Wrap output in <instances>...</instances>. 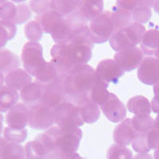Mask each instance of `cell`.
Listing matches in <instances>:
<instances>
[{
    "label": "cell",
    "mask_w": 159,
    "mask_h": 159,
    "mask_svg": "<svg viewBox=\"0 0 159 159\" xmlns=\"http://www.w3.org/2000/svg\"><path fill=\"white\" fill-rule=\"evenodd\" d=\"M93 43L88 25L76 27L64 44L51 48V62L68 74L81 65H87L93 57Z\"/></svg>",
    "instance_id": "6da1fadb"
},
{
    "label": "cell",
    "mask_w": 159,
    "mask_h": 159,
    "mask_svg": "<svg viewBox=\"0 0 159 159\" xmlns=\"http://www.w3.org/2000/svg\"><path fill=\"white\" fill-rule=\"evenodd\" d=\"M24 148L26 159H46L50 154L46 147L36 139L26 143Z\"/></svg>",
    "instance_id": "f546056e"
},
{
    "label": "cell",
    "mask_w": 159,
    "mask_h": 159,
    "mask_svg": "<svg viewBox=\"0 0 159 159\" xmlns=\"http://www.w3.org/2000/svg\"><path fill=\"white\" fill-rule=\"evenodd\" d=\"M137 2H138V0H119V1H116V5L120 8H123L132 12L133 9L136 7Z\"/></svg>",
    "instance_id": "60d3db41"
},
{
    "label": "cell",
    "mask_w": 159,
    "mask_h": 159,
    "mask_svg": "<svg viewBox=\"0 0 159 159\" xmlns=\"http://www.w3.org/2000/svg\"><path fill=\"white\" fill-rule=\"evenodd\" d=\"M76 13L84 23L92 22L93 19H96L103 13V1L102 0L80 1V5Z\"/></svg>",
    "instance_id": "9a60e30c"
},
{
    "label": "cell",
    "mask_w": 159,
    "mask_h": 159,
    "mask_svg": "<svg viewBox=\"0 0 159 159\" xmlns=\"http://www.w3.org/2000/svg\"><path fill=\"white\" fill-rule=\"evenodd\" d=\"M29 126L36 130H45L51 128L55 123L54 111L39 102L29 107Z\"/></svg>",
    "instance_id": "ba28073f"
},
{
    "label": "cell",
    "mask_w": 159,
    "mask_h": 159,
    "mask_svg": "<svg viewBox=\"0 0 159 159\" xmlns=\"http://www.w3.org/2000/svg\"><path fill=\"white\" fill-rule=\"evenodd\" d=\"M64 17L61 16L59 13L55 11H49L47 13H44L42 15H38L36 17V21L41 25L43 32L52 34L58 25L64 21Z\"/></svg>",
    "instance_id": "7402d4cb"
},
{
    "label": "cell",
    "mask_w": 159,
    "mask_h": 159,
    "mask_svg": "<svg viewBox=\"0 0 159 159\" xmlns=\"http://www.w3.org/2000/svg\"><path fill=\"white\" fill-rule=\"evenodd\" d=\"M17 14V5L13 1H2L0 4V19L4 21H14Z\"/></svg>",
    "instance_id": "e575fe53"
},
{
    "label": "cell",
    "mask_w": 159,
    "mask_h": 159,
    "mask_svg": "<svg viewBox=\"0 0 159 159\" xmlns=\"http://www.w3.org/2000/svg\"><path fill=\"white\" fill-rule=\"evenodd\" d=\"M30 109L24 103H17L7 112L5 121L9 127L15 129H24L29 123Z\"/></svg>",
    "instance_id": "4fadbf2b"
},
{
    "label": "cell",
    "mask_w": 159,
    "mask_h": 159,
    "mask_svg": "<svg viewBox=\"0 0 159 159\" xmlns=\"http://www.w3.org/2000/svg\"><path fill=\"white\" fill-rule=\"evenodd\" d=\"M89 31L93 44H102L109 41L113 35L114 25L111 19V10L104 11L102 15L89 22Z\"/></svg>",
    "instance_id": "8992f818"
},
{
    "label": "cell",
    "mask_w": 159,
    "mask_h": 159,
    "mask_svg": "<svg viewBox=\"0 0 159 159\" xmlns=\"http://www.w3.org/2000/svg\"><path fill=\"white\" fill-rule=\"evenodd\" d=\"M131 144L133 150L137 153H148L151 150L147 143V133H137Z\"/></svg>",
    "instance_id": "74e56055"
},
{
    "label": "cell",
    "mask_w": 159,
    "mask_h": 159,
    "mask_svg": "<svg viewBox=\"0 0 159 159\" xmlns=\"http://www.w3.org/2000/svg\"><path fill=\"white\" fill-rule=\"evenodd\" d=\"M4 83H5V77L3 73L0 72V91L4 88Z\"/></svg>",
    "instance_id": "7dc6e473"
},
{
    "label": "cell",
    "mask_w": 159,
    "mask_h": 159,
    "mask_svg": "<svg viewBox=\"0 0 159 159\" xmlns=\"http://www.w3.org/2000/svg\"><path fill=\"white\" fill-rule=\"evenodd\" d=\"M107 87L108 84H106L103 81H102L101 79L98 77L96 83H94L93 87L91 91V93H89V99L94 102L98 106H102V104L106 102L108 98H109V93L107 91Z\"/></svg>",
    "instance_id": "83f0119b"
},
{
    "label": "cell",
    "mask_w": 159,
    "mask_h": 159,
    "mask_svg": "<svg viewBox=\"0 0 159 159\" xmlns=\"http://www.w3.org/2000/svg\"><path fill=\"white\" fill-rule=\"evenodd\" d=\"M1 159H26L25 148L21 144L10 143L5 149Z\"/></svg>",
    "instance_id": "d590c367"
},
{
    "label": "cell",
    "mask_w": 159,
    "mask_h": 159,
    "mask_svg": "<svg viewBox=\"0 0 159 159\" xmlns=\"http://www.w3.org/2000/svg\"><path fill=\"white\" fill-rule=\"evenodd\" d=\"M140 49L147 57L155 56L159 51V30L150 29L145 32L140 43Z\"/></svg>",
    "instance_id": "d6986e66"
},
{
    "label": "cell",
    "mask_w": 159,
    "mask_h": 159,
    "mask_svg": "<svg viewBox=\"0 0 159 159\" xmlns=\"http://www.w3.org/2000/svg\"><path fill=\"white\" fill-rule=\"evenodd\" d=\"M102 111L109 121L111 122H121L126 117V107L122 102L116 96L111 93L107 101L101 107Z\"/></svg>",
    "instance_id": "7c38bea8"
},
{
    "label": "cell",
    "mask_w": 159,
    "mask_h": 159,
    "mask_svg": "<svg viewBox=\"0 0 159 159\" xmlns=\"http://www.w3.org/2000/svg\"><path fill=\"white\" fill-rule=\"evenodd\" d=\"M9 40H12V39L10 37L9 33L7 32V30L3 26L1 21H0V50L3 47H5V45L7 44Z\"/></svg>",
    "instance_id": "b9f144b4"
},
{
    "label": "cell",
    "mask_w": 159,
    "mask_h": 159,
    "mask_svg": "<svg viewBox=\"0 0 159 159\" xmlns=\"http://www.w3.org/2000/svg\"><path fill=\"white\" fill-rule=\"evenodd\" d=\"M20 60L18 56L7 49L0 50V72L9 74L19 69Z\"/></svg>",
    "instance_id": "484cf974"
},
{
    "label": "cell",
    "mask_w": 159,
    "mask_h": 159,
    "mask_svg": "<svg viewBox=\"0 0 159 159\" xmlns=\"http://www.w3.org/2000/svg\"><path fill=\"white\" fill-rule=\"evenodd\" d=\"M154 127L159 128V113L157 114L156 118H154Z\"/></svg>",
    "instance_id": "f907efd6"
},
{
    "label": "cell",
    "mask_w": 159,
    "mask_h": 159,
    "mask_svg": "<svg viewBox=\"0 0 159 159\" xmlns=\"http://www.w3.org/2000/svg\"><path fill=\"white\" fill-rule=\"evenodd\" d=\"M62 84H57L48 88H44L43 96L40 102L55 111L65 102H67L66 96H65V93L62 88Z\"/></svg>",
    "instance_id": "e0dca14e"
},
{
    "label": "cell",
    "mask_w": 159,
    "mask_h": 159,
    "mask_svg": "<svg viewBox=\"0 0 159 159\" xmlns=\"http://www.w3.org/2000/svg\"><path fill=\"white\" fill-rule=\"evenodd\" d=\"M0 21H1V20H0Z\"/></svg>",
    "instance_id": "11a10c76"
},
{
    "label": "cell",
    "mask_w": 159,
    "mask_h": 159,
    "mask_svg": "<svg viewBox=\"0 0 159 159\" xmlns=\"http://www.w3.org/2000/svg\"><path fill=\"white\" fill-rule=\"evenodd\" d=\"M3 121H4V116L2 113H0V137H1V133L3 132Z\"/></svg>",
    "instance_id": "c3c4849f"
},
{
    "label": "cell",
    "mask_w": 159,
    "mask_h": 159,
    "mask_svg": "<svg viewBox=\"0 0 159 159\" xmlns=\"http://www.w3.org/2000/svg\"><path fill=\"white\" fill-rule=\"evenodd\" d=\"M32 76L29 75L24 69H17L15 71L7 74L6 77H5L6 87L12 89L16 92H21L25 87L32 84Z\"/></svg>",
    "instance_id": "ac0fdd59"
},
{
    "label": "cell",
    "mask_w": 159,
    "mask_h": 159,
    "mask_svg": "<svg viewBox=\"0 0 159 159\" xmlns=\"http://www.w3.org/2000/svg\"><path fill=\"white\" fill-rule=\"evenodd\" d=\"M19 98L20 94L18 92L8 87H4L0 91V113L8 112L18 103Z\"/></svg>",
    "instance_id": "4316f807"
},
{
    "label": "cell",
    "mask_w": 159,
    "mask_h": 159,
    "mask_svg": "<svg viewBox=\"0 0 159 159\" xmlns=\"http://www.w3.org/2000/svg\"><path fill=\"white\" fill-rule=\"evenodd\" d=\"M98 79L96 70L89 65H81L69 72L62 84L67 102L76 106L89 99V93Z\"/></svg>",
    "instance_id": "7a4b0ae2"
},
{
    "label": "cell",
    "mask_w": 159,
    "mask_h": 159,
    "mask_svg": "<svg viewBox=\"0 0 159 159\" xmlns=\"http://www.w3.org/2000/svg\"><path fill=\"white\" fill-rule=\"evenodd\" d=\"M147 143L150 149L159 148V128L153 127L147 132Z\"/></svg>",
    "instance_id": "ab89813d"
},
{
    "label": "cell",
    "mask_w": 159,
    "mask_h": 159,
    "mask_svg": "<svg viewBox=\"0 0 159 159\" xmlns=\"http://www.w3.org/2000/svg\"><path fill=\"white\" fill-rule=\"evenodd\" d=\"M153 92H154V97H159V82H157L153 86Z\"/></svg>",
    "instance_id": "bcb514c9"
},
{
    "label": "cell",
    "mask_w": 159,
    "mask_h": 159,
    "mask_svg": "<svg viewBox=\"0 0 159 159\" xmlns=\"http://www.w3.org/2000/svg\"><path fill=\"white\" fill-rule=\"evenodd\" d=\"M153 1L150 0H138L136 7L132 11V21L138 24H145L151 18Z\"/></svg>",
    "instance_id": "603a6c76"
},
{
    "label": "cell",
    "mask_w": 159,
    "mask_h": 159,
    "mask_svg": "<svg viewBox=\"0 0 159 159\" xmlns=\"http://www.w3.org/2000/svg\"><path fill=\"white\" fill-rule=\"evenodd\" d=\"M111 15L114 25V31L116 32L126 28L132 23V12L118 7L116 5H114L111 10Z\"/></svg>",
    "instance_id": "44dd1931"
},
{
    "label": "cell",
    "mask_w": 159,
    "mask_h": 159,
    "mask_svg": "<svg viewBox=\"0 0 159 159\" xmlns=\"http://www.w3.org/2000/svg\"><path fill=\"white\" fill-rule=\"evenodd\" d=\"M55 124L60 127H80L84 120L78 106L73 102H65L54 111Z\"/></svg>",
    "instance_id": "52a82bcc"
},
{
    "label": "cell",
    "mask_w": 159,
    "mask_h": 159,
    "mask_svg": "<svg viewBox=\"0 0 159 159\" xmlns=\"http://www.w3.org/2000/svg\"><path fill=\"white\" fill-rule=\"evenodd\" d=\"M137 77L142 84L154 86L159 82V61L155 57H145L137 68Z\"/></svg>",
    "instance_id": "30bf717a"
},
{
    "label": "cell",
    "mask_w": 159,
    "mask_h": 159,
    "mask_svg": "<svg viewBox=\"0 0 159 159\" xmlns=\"http://www.w3.org/2000/svg\"><path fill=\"white\" fill-rule=\"evenodd\" d=\"M137 131L132 125L131 118H125L122 120L113 130V141L122 146H127L131 144L137 135Z\"/></svg>",
    "instance_id": "2e32d148"
},
{
    "label": "cell",
    "mask_w": 159,
    "mask_h": 159,
    "mask_svg": "<svg viewBox=\"0 0 159 159\" xmlns=\"http://www.w3.org/2000/svg\"><path fill=\"white\" fill-rule=\"evenodd\" d=\"M133 159H152V156L149 153H137Z\"/></svg>",
    "instance_id": "f6af8a7d"
},
{
    "label": "cell",
    "mask_w": 159,
    "mask_h": 159,
    "mask_svg": "<svg viewBox=\"0 0 159 159\" xmlns=\"http://www.w3.org/2000/svg\"><path fill=\"white\" fill-rule=\"evenodd\" d=\"M83 137L80 127H60L52 126L35 138L40 141L51 154L53 152L62 155L77 153Z\"/></svg>",
    "instance_id": "3957f363"
},
{
    "label": "cell",
    "mask_w": 159,
    "mask_h": 159,
    "mask_svg": "<svg viewBox=\"0 0 159 159\" xmlns=\"http://www.w3.org/2000/svg\"><path fill=\"white\" fill-rule=\"evenodd\" d=\"M154 159H159V148L154 151Z\"/></svg>",
    "instance_id": "816d5d0a"
},
{
    "label": "cell",
    "mask_w": 159,
    "mask_h": 159,
    "mask_svg": "<svg viewBox=\"0 0 159 159\" xmlns=\"http://www.w3.org/2000/svg\"><path fill=\"white\" fill-rule=\"evenodd\" d=\"M28 131L26 128L24 129H15L12 127H5L3 130V137L10 143L20 144L26 140Z\"/></svg>",
    "instance_id": "1f68e13d"
},
{
    "label": "cell",
    "mask_w": 159,
    "mask_h": 159,
    "mask_svg": "<svg viewBox=\"0 0 159 159\" xmlns=\"http://www.w3.org/2000/svg\"><path fill=\"white\" fill-rule=\"evenodd\" d=\"M131 120L133 127L138 133H147L154 127V118H152L149 114L134 116Z\"/></svg>",
    "instance_id": "4dcf8cb0"
},
{
    "label": "cell",
    "mask_w": 159,
    "mask_h": 159,
    "mask_svg": "<svg viewBox=\"0 0 159 159\" xmlns=\"http://www.w3.org/2000/svg\"><path fill=\"white\" fill-rule=\"evenodd\" d=\"M97 76L106 84H117L124 72L118 67L113 59H104L101 61L96 69Z\"/></svg>",
    "instance_id": "8fae6325"
},
{
    "label": "cell",
    "mask_w": 159,
    "mask_h": 159,
    "mask_svg": "<svg viewBox=\"0 0 159 159\" xmlns=\"http://www.w3.org/2000/svg\"><path fill=\"white\" fill-rule=\"evenodd\" d=\"M80 5V0H53L52 10L59 13L64 18L73 14Z\"/></svg>",
    "instance_id": "f1b7e54d"
},
{
    "label": "cell",
    "mask_w": 159,
    "mask_h": 159,
    "mask_svg": "<svg viewBox=\"0 0 159 159\" xmlns=\"http://www.w3.org/2000/svg\"><path fill=\"white\" fill-rule=\"evenodd\" d=\"M155 56H156L155 58H156V59L158 60V61H159V51H158V52L156 53V55H155Z\"/></svg>",
    "instance_id": "db71d44e"
},
{
    "label": "cell",
    "mask_w": 159,
    "mask_h": 159,
    "mask_svg": "<svg viewBox=\"0 0 159 159\" xmlns=\"http://www.w3.org/2000/svg\"><path fill=\"white\" fill-rule=\"evenodd\" d=\"M107 159H133L132 151L129 150L126 146L119 145L114 143L109 146L107 152Z\"/></svg>",
    "instance_id": "d6a6232c"
},
{
    "label": "cell",
    "mask_w": 159,
    "mask_h": 159,
    "mask_svg": "<svg viewBox=\"0 0 159 159\" xmlns=\"http://www.w3.org/2000/svg\"><path fill=\"white\" fill-rule=\"evenodd\" d=\"M153 9L157 14H159V0H156V1H153Z\"/></svg>",
    "instance_id": "681fc988"
},
{
    "label": "cell",
    "mask_w": 159,
    "mask_h": 159,
    "mask_svg": "<svg viewBox=\"0 0 159 159\" xmlns=\"http://www.w3.org/2000/svg\"><path fill=\"white\" fill-rule=\"evenodd\" d=\"M78 107L84 123H94L101 116V108L91 99H87L81 102L78 104Z\"/></svg>",
    "instance_id": "cb8c5ba5"
},
{
    "label": "cell",
    "mask_w": 159,
    "mask_h": 159,
    "mask_svg": "<svg viewBox=\"0 0 159 159\" xmlns=\"http://www.w3.org/2000/svg\"><path fill=\"white\" fill-rule=\"evenodd\" d=\"M151 111L155 113H159V97H154L151 101Z\"/></svg>",
    "instance_id": "ee69618b"
},
{
    "label": "cell",
    "mask_w": 159,
    "mask_h": 159,
    "mask_svg": "<svg viewBox=\"0 0 159 159\" xmlns=\"http://www.w3.org/2000/svg\"><path fill=\"white\" fill-rule=\"evenodd\" d=\"M32 11L38 15H42L49 11H52V1L48 0H36V1H30L29 3Z\"/></svg>",
    "instance_id": "f35d334b"
},
{
    "label": "cell",
    "mask_w": 159,
    "mask_h": 159,
    "mask_svg": "<svg viewBox=\"0 0 159 159\" xmlns=\"http://www.w3.org/2000/svg\"><path fill=\"white\" fill-rule=\"evenodd\" d=\"M9 144H10V142L7 141L4 137H0V159L2 158V155L5 151V149L7 148Z\"/></svg>",
    "instance_id": "7bdbcfd3"
},
{
    "label": "cell",
    "mask_w": 159,
    "mask_h": 159,
    "mask_svg": "<svg viewBox=\"0 0 159 159\" xmlns=\"http://www.w3.org/2000/svg\"><path fill=\"white\" fill-rule=\"evenodd\" d=\"M143 59L144 54L141 51V49L137 46L123 49L121 51L116 52L113 56L114 62L118 65V67L124 73L131 72L133 70L137 69Z\"/></svg>",
    "instance_id": "9c48e42d"
},
{
    "label": "cell",
    "mask_w": 159,
    "mask_h": 159,
    "mask_svg": "<svg viewBox=\"0 0 159 159\" xmlns=\"http://www.w3.org/2000/svg\"><path fill=\"white\" fill-rule=\"evenodd\" d=\"M44 88L39 84L38 83H32L25 87L21 92H20V97L24 104L28 107H32L34 104L39 103L41 102L43 96Z\"/></svg>",
    "instance_id": "ffe728a7"
},
{
    "label": "cell",
    "mask_w": 159,
    "mask_h": 159,
    "mask_svg": "<svg viewBox=\"0 0 159 159\" xmlns=\"http://www.w3.org/2000/svg\"><path fill=\"white\" fill-rule=\"evenodd\" d=\"M66 75V73L50 61L43 71L36 77V83L41 84L43 88H48L53 84H62Z\"/></svg>",
    "instance_id": "5bb4252c"
},
{
    "label": "cell",
    "mask_w": 159,
    "mask_h": 159,
    "mask_svg": "<svg viewBox=\"0 0 159 159\" xmlns=\"http://www.w3.org/2000/svg\"><path fill=\"white\" fill-rule=\"evenodd\" d=\"M75 159H86V158H84V157H82V156H80L79 154H78V155L76 156V158H75Z\"/></svg>",
    "instance_id": "f5cc1de1"
},
{
    "label": "cell",
    "mask_w": 159,
    "mask_h": 159,
    "mask_svg": "<svg viewBox=\"0 0 159 159\" xmlns=\"http://www.w3.org/2000/svg\"><path fill=\"white\" fill-rule=\"evenodd\" d=\"M25 36L29 40V42H39L43 36V30L41 25H40L36 20L28 22L25 25Z\"/></svg>",
    "instance_id": "836d02e7"
},
{
    "label": "cell",
    "mask_w": 159,
    "mask_h": 159,
    "mask_svg": "<svg viewBox=\"0 0 159 159\" xmlns=\"http://www.w3.org/2000/svg\"><path fill=\"white\" fill-rule=\"evenodd\" d=\"M145 32L146 29L142 24L133 22L126 28L113 33L109 39V45L116 52L128 47L137 46L138 44L141 43Z\"/></svg>",
    "instance_id": "277c9868"
},
{
    "label": "cell",
    "mask_w": 159,
    "mask_h": 159,
    "mask_svg": "<svg viewBox=\"0 0 159 159\" xmlns=\"http://www.w3.org/2000/svg\"><path fill=\"white\" fill-rule=\"evenodd\" d=\"M32 17V9L30 5L26 3H21L17 5V14L14 19L15 24H24Z\"/></svg>",
    "instance_id": "8d00e7d4"
},
{
    "label": "cell",
    "mask_w": 159,
    "mask_h": 159,
    "mask_svg": "<svg viewBox=\"0 0 159 159\" xmlns=\"http://www.w3.org/2000/svg\"><path fill=\"white\" fill-rule=\"evenodd\" d=\"M126 108L129 112L134 113L135 116L140 114H149L152 112L151 111V102L148 101V98L143 96H135L131 98L127 102Z\"/></svg>",
    "instance_id": "d4e9b609"
},
{
    "label": "cell",
    "mask_w": 159,
    "mask_h": 159,
    "mask_svg": "<svg viewBox=\"0 0 159 159\" xmlns=\"http://www.w3.org/2000/svg\"><path fill=\"white\" fill-rule=\"evenodd\" d=\"M21 60L24 70L36 78L46 67L48 62L43 57V47L39 42H27L23 46Z\"/></svg>",
    "instance_id": "5b68a950"
}]
</instances>
